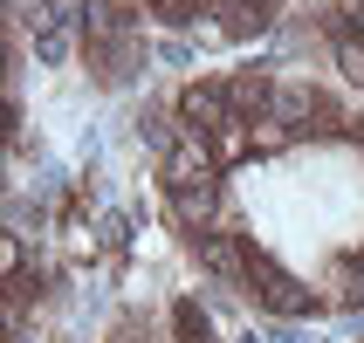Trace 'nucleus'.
<instances>
[{
  "label": "nucleus",
  "instance_id": "423d86ee",
  "mask_svg": "<svg viewBox=\"0 0 364 343\" xmlns=\"http://www.w3.org/2000/svg\"><path fill=\"white\" fill-rule=\"evenodd\" d=\"M275 89H282V82L262 76V69H247V76H227V97H234V110H241V117H268Z\"/></svg>",
  "mask_w": 364,
  "mask_h": 343
},
{
  "label": "nucleus",
  "instance_id": "9d476101",
  "mask_svg": "<svg viewBox=\"0 0 364 343\" xmlns=\"http://www.w3.org/2000/svg\"><path fill=\"white\" fill-rule=\"evenodd\" d=\"M28 35H69V7L62 0H28Z\"/></svg>",
  "mask_w": 364,
  "mask_h": 343
},
{
  "label": "nucleus",
  "instance_id": "f03ea898",
  "mask_svg": "<svg viewBox=\"0 0 364 343\" xmlns=\"http://www.w3.org/2000/svg\"><path fill=\"white\" fill-rule=\"evenodd\" d=\"M234 117H241V110L227 97V82H186L179 89V124L186 131H206V138H213V131H227Z\"/></svg>",
  "mask_w": 364,
  "mask_h": 343
},
{
  "label": "nucleus",
  "instance_id": "f8f14e48",
  "mask_svg": "<svg viewBox=\"0 0 364 343\" xmlns=\"http://www.w3.org/2000/svg\"><path fill=\"white\" fill-rule=\"evenodd\" d=\"M247 124H255V151H282V144L296 138L282 117H247Z\"/></svg>",
  "mask_w": 364,
  "mask_h": 343
},
{
  "label": "nucleus",
  "instance_id": "2eb2a0df",
  "mask_svg": "<svg viewBox=\"0 0 364 343\" xmlns=\"http://www.w3.org/2000/svg\"><path fill=\"white\" fill-rule=\"evenodd\" d=\"M103 241L124 247V241H131V220H124V213H110V220H103Z\"/></svg>",
  "mask_w": 364,
  "mask_h": 343
},
{
  "label": "nucleus",
  "instance_id": "20e7f679",
  "mask_svg": "<svg viewBox=\"0 0 364 343\" xmlns=\"http://www.w3.org/2000/svg\"><path fill=\"white\" fill-rule=\"evenodd\" d=\"M172 213H179V227H193V234H213V220H220V185L213 179L172 185Z\"/></svg>",
  "mask_w": 364,
  "mask_h": 343
},
{
  "label": "nucleus",
  "instance_id": "7ed1b4c3",
  "mask_svg": "<svg viewBox=\"0 0 364 343\" xmlns=\"http://www.w3.org/2000/svg\"><path fill=\"white\" fill-rule=\"evenodd\" d=\"M213 138H206V131H179V144H172V151H165V192H172V185H200V179H213Z\"/></svg>",
  "mask_w": 364,
  "mask_h": 343
},
{
  "label": "nucleus",
  "instance_id": "4468645a",
  "mask_svg": "<svg viewBox=\"0 0 364 343\" xmlns=\"http://www.w3.org/2000/svg\"><path fill=\"white\" fill-rule=\"evenodd\" d=\"M337 69L350 82H364V41H337Z\"/></svg>",
  "mask_w": 364,
  "mask_h": 343
},
{
  "label": "nucleus",
  "instance_id": "9b49d317",
  "mask_svg": "<svg viewBox=\"0 0 364 343\" xmlns=\"http://www.w3.org/2000/svg\"><path fill=\"white\" fill-rule=\"evenodd\" d=\"M172 330H179V343H213V323H206L200 303H179V309H172Z\"/></svg>",
  "mask_w": 364,
  "mask_h": 343
},
{
  "label": "nucleus",
  "instance_id": "f257e3e1",
  "mask_svg": "<svg viewBox=\"0 0 364 343\" xmlns=\"http://www.w3.org/2000/svg\"><path fill=\"white\" fill-rule=\"evenodd\" d=\"M247 275H255V295H262V309H275V316H316V309H323L303 282H296V275H282V268L268 261L255 241H247Z\"/></svg>",
  "mask_w": 364,
  "mask_h": 343
},
{
  "label": "nucleus",
  "instance_id": "ddd939ff",
  "mask_svg": "<svg viewBox=\"0 0 364 343\" xmlns=\"http://www.w3.org/2000/svg\"><path fill=\"white\" fill-rule=\"evenodd\" d=\"M35 62L41 69H62L69 62V35H35Z\"/></svg>",
  "mask_w": 364,
  "mask_h": 343
},
{
  "label": "nucleus",
  "instance_id": "6e6552de",
  "mask_svg": "<svg viewBox=\"0 0 364 343\" xmlns=\"http://www.w3.org/2000/svg\"><path fill=\"white\" fill-rule=\"evenodd\" d=\"M213 158H220V165L255 158V124H247V117H234L227 131H213Z\"/></svg>",
  "mask_w": 364,
  "mask_h": 343
},
{
  "label": "nucleus",
  "instance_id": "1a4fd4ad",
  "mask_svg": "<svg viewBox=\"0 0 364 343\" xmlns=\"http://www.w3.org/2000/svg\"><path fill=\"white\" fill-rule=\"evenodd\" d=\"M179 131H186V124L159 117V110H144V117H138V144H144V151H159V158L172 151V144H179Z\"/></svg>",
  "mask_w": 364,
  "mask_h": 343
},
{
  "label": "nucleus",
  "instance_id": "0eeeda50",
  "mask_svg": "<svg viewBox=\"0 0 364 343\" xmlns=\"http://www.w3.org/2000/svg\"><path fill=\"white\" fill-rule=\"evenodd\" d=\"M316 110H323V97H316V89H296V82H282V89H275V103H268V117H282L289 131H296L303 117H316Z\"/></svg>",
  "mask_w": 364,
  "mask_h": 343
},
{
  "label": "nucleus",
  "instance_id": "39448f33",
  "mask_svg": "<svg viewBox=\"0 0 364 343\" xmlns=\"http://www.w3.org/2000/svg\"><path fill=\"white\" fill-rule=\"evenodd\" d=\"M193 247H200L206 275H220V282H241L247 275V247L234 241V234H193Z\"/></svg>",
  "mask_w": 364,
  "mask_h": 343
},
{
  "label": "nucleus",
  "instance_id": "dca6fc26",
  "mask_svg": "<svg viewBox=\"0 0 364 343\" xmlns=\"http://www.w3.org/2000/svg\"><path fill=\"white\" fill-rule=\"evenodd\" d=\"M358 303H364V254H358Z\"/></svg>",
  "mask_w": 364,
  "mask_h": 343
}]
</instances>
